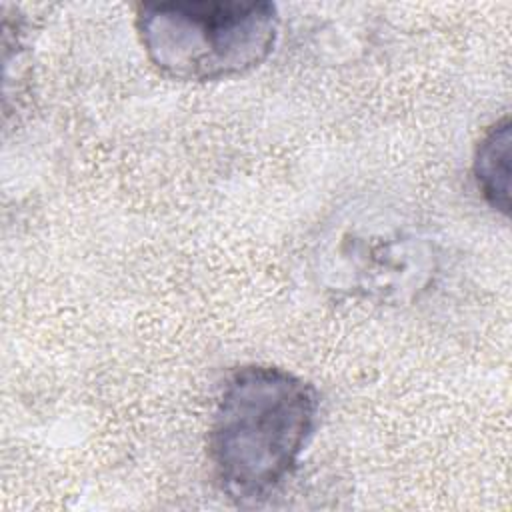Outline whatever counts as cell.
Instances as JSON below:
<instances>
[{"instance_id": "1", "label": "cell", "mask_w": 512, "mask_h": 512, "mask_svg": "<svg viewBox=\"0 0 512 512\" xmlns=\"http://www.w3.org/2000/svg\"><path fill=\"white\" fill-rule=\"evenodd\" d=\"M318 414V392L298 374L264 364L232 370L208 426L218 488L242 506L272 496L296 470Z\"/></svg>"}, {"instance_id": "4", "label": "cell", "mask_w": 512, "mask_h": 512, "mask_svg": "<svg viewBox=\"0 0 512 512\" xmlns=\"http://www.w3.org/2000/svg\"><path fill=\"white\" fill-rule=\"evenodd\" d=\"M510 154L512 124L504 116L496 120L480 138L472 158V174L486 204L508 216L510 212Z\"/></svg>"}, {"instance_id": "2", "label": "cell", "mask_w": 512, "mask_h": 512, "mask_svg": "<svg viewBox=\"0 0 512 512\" xmlns=\"http://www.w3.org/2000/svg\"><path fill=\"white\" fill-rule=\"evenodd\" d=\"M270 2L140 4L136 32L148 60L168 78L216 82L258 68L278 38Z\"/></svg>"}, {"instance_id": "3", "label": "cell", "mask_w": 512, "mask_h": 512, "mask_svg": "<svg viewBox=\"0 0 512 512\" xmlns=\"http://www.w3.org/2000/svg\"><path fill=\"white\" fill-rule=\"evenodd\" d=\"M434 270L428 238L376 214L344 222L322 248V272L332 288L378 302L418 296Z\"/></svg>"}]
</instances>
